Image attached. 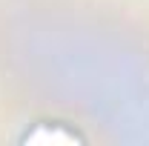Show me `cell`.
Segmentation results:
<instances>
[{
    "instance_id": "obj_1",
    "label": "cell",
    "mask_w": 149,
    "mask_h": 146,
    "mask_svg": "<svg viewBox=\"0 0 149 146\" xmlns=\"http://www.w3.org/2000/svg\"><path fill=\"white\" fill-rule=\"evenodd\" d=\"M23 143H80V138L72 132H63V129H46L37 126L35 132H29L23 138Z\"/></svg>"
}]
</instances>
